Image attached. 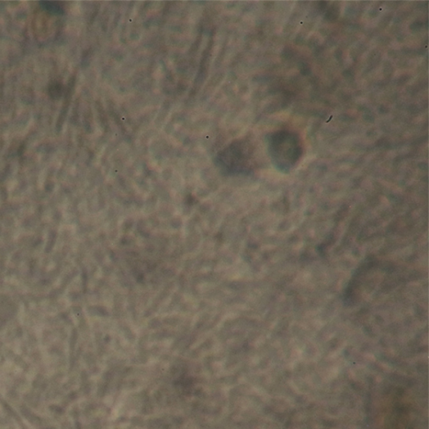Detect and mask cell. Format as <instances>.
I'll return each instance as SVG.
<instances>
[{"mask_svg": "<svg viewBox=\"0 0 429 429\" xmlns=\"http://www.w3.org/2000/svg\"><path fill=\"white\" fill-rule=\"evenodd\" d=\"M392 412L390 415L386 416L388 418L386 423L391 424L388 429H409L411 426V411L408 404H404V401H394V404L392 406Z\"/></svg>", "mask_w": 429, "mask_h": 429, "instance_id": "obj_1", "label": "cell"}, {"mask_svg": "<svg viewBox=\"0 0 429 429\" xmlns=\"http://www.w3.org/2000/svg\"><path fill=\"white\" fill-rule=\"evenodd\" d=\"M40 6H42L44 10L53 13V15H62L64 13V10L57 2H40Z\"/></svg>", "mask_w": 429, "mask_h": 429, "instance_id": "obj_2", "label": "cell"}]
</instances>
